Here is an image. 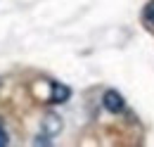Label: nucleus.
<instances>
[{"instance_id": "f03ea898", "label": "nucleus", "mask_w": 154, "mask_h": 147, "mask_svg": "<svg viewBox=\"0 0 154 147\" xmlns=\"http://www.w3.org/2000/svg\"><path fill=\"white\" fill-rule=\"evenodd\" d=\"M40 130L52 135V138H57L59 133L64 130V119L59 116L57 111H45L43 119H40Z\"/></svg>"}, {"instance_id": "7ed1b4c3", "label": "nucleus", "mask_w": 154, "mask_h": 147, "mask_svg": "<svg viewBox=\"0 0 154 147\" xmlns=\"http://www.w3.org/2000/svg\"><path fill=\"white\" fill-rule=\"evenodd\" d=\"M71 86H66V83H59V81H52L50 83V95H48V100L52 102V105H64V102H69L71 100Z\"/></svg>"}, {"instance_id": "423d86ee", "label": "nucleus", "mask_w": 154, "mask_h": 147, "mask_svg": "<svg viewBox=\"0 0 154 147\" xmlns=\"http://www.w3.org/2000/svg\"><path fill=\"white\" fill-rule=\"evenodd\" d=\"M5 145H10V133H7V128L0 124V147H5Z\"/></svg>"}, {"instance_id": "20e7f679", "label": "nucleus", "mask_w": 154, "mask_h": 147, "mask_svg": "<svg viewBox=\"0 0 154 147\" xmlns=\"http://www.w3.org/2000/svg\"><path fill=\"white\" fill-rule=\"evenodd\" d=\"M142 21L147 26H154V0H149L145 7H142Z\"/></svg>"}, {"instance_id": "39448f33", "label": "nucleus", "mask_w": 154, "mask_h": 147, "mask_svg": "<svg viewBox=\"0 0 154 147\" xmlns=\"http://www.w3.org/2000/svg\"><path fill=\"white\" fill-rule=\"evenodd\" d=\"M52 142H55V138H52V135H48V133H43V130L33 138V145H52Z\"/></svg>"}, {"instance_id": "f257e3e1", "label": "nucleus", "mask_w": 154, "mask_h": 147, "mask_svg": "<svg viewBox=\"0 0 154 147\" xmlns=\"http://www.w3.org/2000/svg\"><path fill=\"white\" fill-rule=\"evenodd\" d=\"M102 107H104V111H109V114H126V109H128L126 97L119 90H114V88H107V90L102 92Z\"/></svg>"}]
</instances>
